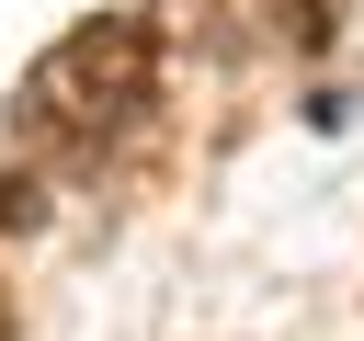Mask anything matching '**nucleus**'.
<instances>
[{
  "label": "nucleus",
  "instance_id": "f03ea898",
  "mask_svg": "<svg viewBox=\"0 0 364 341\" xmlns=\"http://www.w3.org/2000/svg\"><path fill=\"white\" fill-rule=\"evenodd\" d=\"M341 11H353V0H273V23H284V45H296V57H318V45L341 34Z\"/></svg>",
  "mask_w": 364,
  "mask_h": 341
},
{
  "label": "nucleus",
  "instance_id": "7ed1b4c3",
  "mask_svg": "<svg viewBox=\"0 0 364 341\" xmlns=\"http://www.w3.org/2000/svg\"><path fill=\"white\" fill-rule=\"evenodd\" d=\"M0 227H11V239L46 227V182H34V170H0Z\"/></svg>",
  "mask_w": 364,
  "mask_h": 341
},
{
  "label": "nucleus",
  "instance_id": "f257e3e1",
  "mask_svg": "<svg viewBox=\"0 0 364 341\" xmlns=\"http://www.w3.org/2000/svg\"><path fill=\"white\" fill-rule=\"evenodd\" d=\"M148 80H159V34L136 23V11H102V23H80L57 57H34V80H23V136L34 148H68V159H91V148H114L125 125H136V102H148Z\"/></svg>",
  "mask_w": 364,
  "mask_h": 341
},
{
  "label": "nucleus",
  "instance_id": "20e7f679",
  "mask_svg": "<svg viewBox=\"0 0 364 341\" xmlns=\"http://www.w3.org/2000/svg\"><path fill=\"white\" fill-rule=\"evenodd\" d=\"M0 330H11V318H0Z\"/></svg>",
  "mask_w": 364,
  "mask_h": 341
}]
</instances>
